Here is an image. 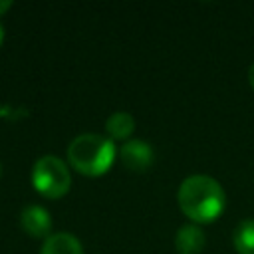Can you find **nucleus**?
Segmentation results:
<instances>
[{
    "label": "nucleus",
    "mask_w": 254,
    "mask_h": 254,
    "mask_svg": "<svg viewBox=\"0 0 254 254\" xmlns=\"http://www.w3.org/2000/svg\"><path fill=\"white\" fill-rule=\"evenodd\" d=\"M115 143L97 133H81L67 145V163L85 177H101L115 159Z\"/></svg>",
    "instance_id": "obj_2"
},
{
    "label": "nucleus",
    "mask_w": 254,
    "mask_h": 254,
    "mask_svg": "<svg viewBox=\"0 0 254 254\" xmlns=\"http://www.w3.org/2000/svg\"><path fill=\"white\" fill-rule=\"evenodd\" d=\"M204 242L206 238L198 224H183L175 236V246L179 254H200Z\"/></svg>",
    "instance_id": "obj_6"
},
{
    "label": "nucleus",
    "mask_w": 254,
    "mask_h": 254,
    "mask_svg": "<svg viewBox=\"0 0 254 254\" xmlns=\"http://www.w3.org/2000/svg\"><path fill=\"white\" fill-rule=\"evenodd\" d=\"M10 6H12L10 0H0V14H4L6 10H10Z\"/></svg>",
    "instance_id": "obj_10"
},
{
    "label": "nucleus",
    "mask_w": 254,
    "mask_h": 254,
    "mask_svg": "<svg viewBox=\"0 0 254 254\" xmlns=\"http://www.w3.org/2000/svg\"><path fill=\"white\" fill-rule=\"evenodd\" d=\"M2 42H4V26L0 24V46H2Z\"/></svg>",
    "instance_id": "obj_12"
},
{
    "label": "nucleus",
    "mask_w": 254,
    "mask_h": 254,
    "mask_svg": "<svg viewBox=\"0 0 254 254\" xmlns=\"http://www.w3.org/2000/svg\"><path fill=\"white\" fill-rule=\"evenodd\" d=\"M105 131H107L111 141H115V139H129L131 133L135 131V119L127 111H115L113 115L107 117Z\"/></svg>",
    "instance_id": "obj_8"
},
{
    "label": "nucleus",
    "mask_w": 254,
    "mask_h": 254,
    "mask_svg": "<svg viewBox=\"0 0 254 254\" xmlns=\"http://www.w3.org/2000/svg\"><path fill=\"white\" fill-rule=\"evenodd\" d=\"M20 224L32 238H48L52 234V214L40 204H28L20 212Z\"/></svg>",
    "instance_id": "obj_5"
},
{
    "label": "nucleus",
    "mask_w": 254,
    "mask_h": 254,
    "mask_svg": "<svg viewBox=\"0 0 254 254\" xmlns=\"http://www.w3.org/2000/svg\"><path fill=\"white\" fill-rule=\"evenodd\" d=\"M177 200L187 218H190L192 222L206 224L220 216L226 204V194L220 183L212 177L190 175L181 183Z\"/></svg>",
    "instance_id": "obj_1"
},
{
    "label": "nucleus",
    "mask_w": 254,
    "mask_h": 254,
    "mask_svg": "<svg viewBox=\"0 0 254 254\" xmlns=\"http://www.w3.org/2000/svg\"><path fill=\"white\" fill-rule=\"evenodd\" d=\"M0 173H2V167H0Z\"/></svg>",
    "instance_id": "obj_13"
},
{
    "label": "nucleus",
    "mask_w": 254,
    "mask_h": 254,
    "mask_svg": "<svg viewBox=\"0 0 254 254\" xmlns=\"http://www.w3.org/2000/svg\"><path fill=\"white\" fill-rule=\"evenodd\" d=\"M40 254H83V246L69 232H52L42 242Z\"/></svg>",
    "instance_id": "obj_7"
},
{
    "label": "nucleus",
    "mask_w": 254,
    "mask_h": 254,
    "mask_svg": "<svg viewBox=\"0 0 254 254\" xmlns=\"http://www.w3.org/2000/svg\"><path fill=\"white\" fill-rule=\"evenodd\" d=\"M153 147L143 139H129L119 149V159L129 171H145L153 165Z\"/></svg>",
    "instance_id": "obj_4"
},
{
    "label": "nucleus",
    "mask_w": 254,
    "mask_h": 254,
    "mask_svg": "<svg viewBox=\"0 0 254 254\" xmlns=\"http://www.w3.org/2000/svg\"><path fill=\"white\" fill-rule=\"evenodd\" d=\"M32 185L46 198H60L71 187V173L67 165L56 155H44L34 163Z\"/></svg>",
    "instance_id": "obj_3"
},
{
    "label": "nucleus",
    "mask_w": 254,
    "mask_h": 254,
    "mask_svg": "<svg viewBox=\"0 0 254 254\" xmlns=\"http://www.w3.org/2000/svg\"><path fill=\"white\" fill-rule=\"evenodd\" d=\"M232 244L238 254H254V218H244L238 222L232 234Z\"/></svg>",
    "instance_id": "obj_9"
},
{
    "label": "nucleus",
    "mask_w": 254,
    "mask_h": 254,
    "mask_svg": "<svg viewBox=\"0 0 254 254\" xmlns=\"http://www.w3.org/2000/svg\"><path fill=\"white\" fill-rule=\"evenodd\" d=\"M248 83L254 87V64L248 67Z\"/></svg>",
    "instance_id": "obj_11"
}]
</instances>
